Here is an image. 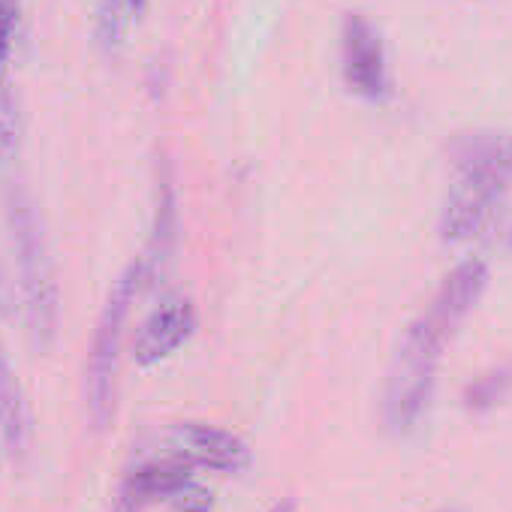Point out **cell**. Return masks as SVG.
<instances>
[{
    "instance_id": "3",
    "label": "cell",
    "mask_w": 512,
    "mask_h": 512,
    "mask_svg": "<svg viewBox=\"0 0 512 512\" xmlns=\"http://www.w3.org/2000/svg\"><path fill=\"white\" fill-rule=\"evenodd\" d=\"M10 226H13L16 263H19L28 338L37 353H49L58 335V278H55V263L40 217L25 196H13Z\"/></svg>"
},
{
    "instance_id": "8",
    "label": "cell",
    "mask_w": 512,
    "mask_h": 512,
    "mask_svg": "<svg viewBox=\"0 0 512 512\" xmlns=\"http://www.w3.org/2000/svg\"><path fill=\"white\" fill-rule=\"evenodd\" d=\"M455 169L500 187H512V136L509 133H470L452 145Z\"/></svg>"
},
{
    "instance_id": "15",
    "label": "cell",
    "mask_w": 512,
    "mask_h": 512,
    "mask_svg": "<svg viewBox=\"0 0 512 512\" xmlns=\"http://www.w3.org/2000/svg\"><path fill=\"white\" fill-rule=\"evenodd\" d=\"M19 0H0V76L7 70L10 52H13V37L19 25Z\"/></svg>"
},
{
    "instance_id": "16",
    "label": "cell",
    "mask_w": 512,
    "mask_h": 512,
    "mask_svg": "<svg viewBox=\"0 0 512 512\" xmlns=\"http://www.w3.org/2000/svg\"><path fill=\"white\" fill-rule=\"evenodd\" d=\"M142 509H145V503L139 497H133L127 488H121V497H118V503H115L112 512H142Z\"/></svg>"
},
{
    "instance_id": "6",
    "label": "cell",
    "mask_w": 512,
    "mask_h": 512,
    "mask_svg": "<svg viewBox=\"0 0 512 512\" xmlns=\"http://www.w3.org/2000/svg\"><path fill=\"white\" fill-rule=\"evenodd\" d=\"M166 443L172 449V458L217 473H238L250 461L247 446L235 434L205 422H175L166 431Z\"/></svg>"
},
{
    "instance_id": "12",
    "label": "cell",
    "mask_w": 512,
    "mask_h": 512,
    "mask_svg": "<svg viewBox=\"0 0 512 512\" xmlns=\"http://www.w3.org/2000/svg\"><path fill=\"white\" fill-rule=\"evenodd\" d=\"M127 16H130V4L127 0H100L97 10V40L106 52L121 49L124 34H127Z\"/></svg>"
},
{
    "instance_id": "11",
    "label": "cell",
    "mask_w": 512,
    "mask_h": 512,
    "mask_svg": "<svg viewBox=\"0 0 512 512\" xmlns=\"http://www.w3.org/2000/svg\"><path fill=\"white\" fill-rule=\"evenodd\" d=\"M124 488L133 497H139L142 503L187 494L190 491V464H184L178 458H163V461L142 464L127 476Z\"/></svg>"
},
{
    "instance_id": "9",
    "label": "cell",
    "mask_w": 512,
    "mask_h": 512,
    "mask_svg": "<svg viewBox=\"0 0 512 512\" xmlns=\"http://www.w3.org/2000/svg\"><path fill=\"white\" fill-rule=\"evenodd\" d=\"M0 437H4L7 452L22 461L31 443V416L25 395L19 389V380L10 368V359L0 344Z\"/></svg>"
},
{
    "instance_id": "10",
    "label": "cell",
    "mask_w": 512,
    "mask_h": 512,
    "mask_svg": "<svg viewBox=\"0 0 512 512\" xmlns=\"http://www.w3.org/2000/svg\"><path fill=\"white\" fill-rule=\"evenodd\" d=\"M175 226H178V211H175V187H172V169L169 163H160L157 172V205H154V232H151V247L142 260L148 281L154 278L157 266H163L175 244Z\"/></svg>"
},
{
    "instance_id": "2",
    "label": "cell",
    "mask_w": 512,
    "mask_h": 512,
    "mask_svg": "<svg viewBox=\"0 0 512 512\" xmlns=\"http://www.w3.org/2000/svg\"><path fill=\"white\" fill-rule=\"evenodd\" d=\"M148 281L142 260L130 263L121 278L115 281L103 314L97 320L88 362H85V410L94 425V431H106L115 422L118 407V368H121V347H124V326L130 317V308Z\"/></svg>"
},
{
    "instance_id": "19",
    "label": "cell",
    "mask_w": 512,
    "mask_h": 512,
    "mask_svg": "<svg viewBox=\"0 0 512 512\" xmlns=\"http://www.w3.org/2000/svg\"><path fill=\"white\" fill-rule=\"evenodd\" d=\"M127 4H130V13H133V16H139V13L145 10V0H127Z\"/></svg>"
},
{
    "instance_id": "4",
    "label": "cell",
    "mask_w": 512,
    "mask_h": 512,
    "mask_svg": "<svg viewBox=\"0 0 512 512\" xmlns=\"http://www.w3.org/2000/svg\"><path fill=\"white\" fill-rule=\"evenodd\" d=\"M503 196H506V187L458 172V181L452 184L446 205H443V217H440L443 241L464 244V241L485 235L500 214Z\"/></svg>"
},
{
    "instance_id": "13",
    "label": "cell",
    "mask_w": 512,
    "mask_h": 512,
    "mask_svg": "<svg viewBox=\"0 0 512 512\" xmlns=\"http://www.w3.org/2000/svg\"><path fill=\"white\" fill-rule=\"evenodd\" d=\"M19 151V115L13 91L7 88V79L0 76V163H10Z\"/></svg>"
},
{
    "instance_id": "1",
    "label": "cell",
    "mask_w": 512,
    "mask_h": 512,
    "mask_svg": "<svg viewBox=\"0 0 512 512\" xmlns=\"http://www.w3.org/2000/svg\"><path fill=\"white\" fill-rule=\"evenodd\" d=\"M485 284L488 269L479 260L455 266L431 305L407 326L383 392V422L392 434H410L428 413L443 350L485 293Z\"/></svg>"
},
{
    "instance_id": "18",
    "label": "cell",
    "mask_w": 512,
    "mask_h": 512,
    "mask_svg": "<svg viewBox=\"0 0 512 512\" xmlns=\"http://www.w3.org/2000/svg\"><path fill=\"white\" fill-rule=\"evenodd\" d=\"M184 512H205V500H187Z\"/></svg>"
},
{
    "instance_id": "14",
    "label": "cell",
    "mask_w": 512,
    "mask_h": 512,
    "mask_svg": "<svg viewBox=\"0 0 512 512\" xmlns=\"http://www.w3.org/2000/svg\"><path fill=\"white\" fill-rule=\"evenodd\" d=\"M512 389V365L509 368H500L482 380H476L470 389H467V407L473 410H485V407H494L506 392Z\"/></svg>"
},
{
    "instance_id": "17",
    "label": "cell",
    "mask_w": 512,
    "mask_h": 512,
    "mask_svg": "<svg viewBox=\"0 0 512 512\" xmlns=\"http://www.w3.org/2000/svg\"><path fill=\"white\" fill-rule=\"evenodd\" d=\"M269 512H296V503H293V500H281V503H275Z\"/></svg>"
},
{
    "instance_id": "5",
    "label": "cell",
    "mask_w": 512,
    "mask_h": 512,
    "mask_svg": "<svg viewBox=\"0 0 512 512\" xmlns=\"http://www.w3.org/2000/svg\"><path fill=\"white\" fill-rule=\"evenodd\" d=\"M341 64L344 79L353 94L365 100H386L389 97V67L380 31L359 13H350L341 28Z\"/></svg>"
},
{
    "instance_id": "7",
    "label": "cell",
    "mask_w": 512,
    "mask_h": 512,
    "mask_svg": "<svg viewBox=\"0 0 512 512\" xmlns=\"http://www.w3.org/2000/svg\"><path fill=\"white\" fill-rule=\"evenodd\" d=\"M196 329V311L187 299H172L163 308H157L139 329L133 341V362L142 368H151L163 359H169Z\"/></svg>"
}]
</instances>
